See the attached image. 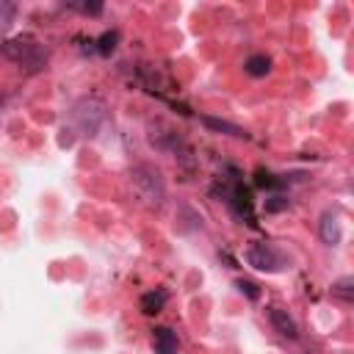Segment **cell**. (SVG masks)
Listing matches in <instances>:
<instances>
[{
    "mask_svg": "<svg viewBox=\"0 0 354 354\" xmlns=\"http://www.w3.org/2000/svg\"><path fill=\"white\" fill-rule=\"evenodd\" d=\"M105 122V102L100 97H80L72 108V124L77 127L80 136H88L94 138L100 133Z\"/></svg>",
    "mask_w": 354,
    "mask_h": 354,
    "instance_id": "cell-2",
    "label": "cell"
},
{
    "mask_svg": "<svg viewBox=\"0 0 354 354\" xmlns=\"http://www.w3.org/2000/svg\"><path fill=\"white\" fill-rule=\"evenodd\" d=\"M116 30H111V33H102V39H100V53L102 55H108V53H113V47H116Z\"/></svg>",
    "mask_w": 354,
    "mask_h": 354,
    "instance_id": "cell-14",
    "label": "cell"
},
{
    "mask_svg": "<svg viewBox=\"0 0 354 354\" xmlns=\"http://www.w3.org/2000/svg\"><path fill=\"white\" fill-rule=\"evenodd\" d=\"M205 227V218L196 207H191L188 202H180L174 210V230L177 232H196Z\"/></svg>",
    "mask_w": 354,
    "mask_h": 354,
    "instance_id": "cell-5",
    "label": "cell"
},
{
    "mask_svg": "<svg viewBox=\"0 0 354 354\" xmlns=\"http://www.w3.org/2000/svg\"><path fill=\"white\" fill-rule=\"evenodd\" d=\"M318 235H321V241L324 243H329V246H337L340 243V221H337V213L335 210H326L324 216H321V221H318Z\"/></svg>",
    "mask_w": 354,
    "mask_h": 354,
    "instance_id": "cell-7",
    "label": "cell"
},
{
    "mask_svg": "<svg viewBox=\"0 0 354 354\" xmlns=\"http://www.w3.org/2000/svg\"><path fill=\"white\" fill-rule=\"evenodd\" d=\"M0 53H3L8 61H14V64H19V66H25V69H41L44 61H47V50H44L41 44L30 41V39H11V41H3V44H0Z\"/></svg>",
    "mask_w": 354,
    "mask_h": 354,
    "instance_id": "cell-3",
    "label": "cell"
},
{
    "mask_svg": "<svg viewBox=\"0 0 354 354\" xmlns=\"http://www.w3.org/2000/svg\"><path fill=\"white\" fill-rule=\"evenodd\" d=\"M246 263L252 268H257V271L274 274V271H282L285 268V254L277 246H271V243H252L246 249Z\"/></svg>",
    "mask_w": 354,
    "mask_h": 354,
    "instance_id": "cell-4",
    "label": "cell"
},
{
    "mask_svg": "<svg viewBox=\"0 0 354 354\" xmlns=\"http://www.w3.org/2000/svg\"><path fill=\"white\" fill-rule=\"evenodd\" d=\"M332 296L351 301L354 299V277H340L337 282H332Z\"/></svg>",
    "mask_w": 354,
    "mask_h": 354,
    "instance_id": "cell-12",
    "label": "cell"
},
{
    "mask_svg": "<svg viewBox=\"0 0 354 354\" xmlns=\"http://www.w3.org/2000/svg\"><path fill=\"white\" fill-rule=\"evenodd\" d=\"M163 304H166V293H163V290H158V293H155V290H149V293H144V296H141V310H144L147 315L158 313Z\"/></svg>",
    "mask_w": 354,
    "mask_h": 354,
    "instance_id": "cell-11",
    "label": "cell"
},
{
    "mask_svg": "<svg viewBox=\"0 0 354 354\" xmlns=\"http://www.w3.org/2000/svg\"><path fill=\"white\" fill-rule=\"evenodd\" d=\"M243 69L252 75V77H263V75H268V69H271V58L268 55H249L246 58V64H243Z\"/></svg>",
    "mask_w": 354,
    "mask_h": 354,
    "instance_id": "cell-10",
    "label": "cell"
},
{
    "mask_svg": "<svg viewBox=\"0 0 354 354\" xmlns=\"http://www.w3.org/2000/svg\"><path fill=\"white\" fill-rule=\"evenodd\" d=\"M268 321H271V326H274L282 337H288V340H296V337H299V326H296V321L288 315V310L268 307Z\"/></svg>",
    "mask_w": 354,
    "mask_h": 354,
    "instance_id": "cell-6",
    "label": "cell"
},
{
    "mask_svg": "<svg viewBox=\"0 0 354 354\" xmlns=\"http://www.w3.org/2000/svg\"><path fill=\"white\" fill-rule=\"evenodd\" d=\"M202 124L210 127L213 133H224V136H232V138H246V133L238 124L224 122V119H216V116H202Z\"/></svg>",
    "mask_w": 354,
    "mask_h": 354,
    "instance_id": "cell-9",
    "label": "cell"
},
{
    "mask_svg": "<svg viewBox=\"0 0 354 354\" xmlns=\"http://www.w3.org/2000/svg\"><path fill=\"white\" fill-rule=\"evenodd\" d=\"M238 288H241V293H246L249 299H257V288H254L252 282H243V279H241V282H238Z\"/></svg>",
    "mask_w": 354,
    "mask_h": 354,
    "instance_id": "cell-16",
    "label": "cell"
},
{
    "mask_svg": "<svg viewBox=\"0 0 354 354\" xmlns=\"http://www.w3.org/2000/svg\"><path fill=\"white\" fill-rule=\"evenodd\" d=\"M130 185L136 191V196L141 199V205L158 210L163 202H166V183H163V174L155 169V166H133L130 169Z\"/></svg>",
    "mask_w": 354,
    "mask_h": 354,
    "instance_id": "cell-1",
    "label": "cell"
},
{
    "mask_svg": "<svg viewBox=\"0 0 354 354\" xmlns=\"http://www.w3.org/2000/svg\"><path fill=\"white\" fill-rule=\"evenodd\" d=\"M152 348H155V354H177V335H174L169 326L155 329V335H152Z\"/></svg>",
    "mask_w": 354,
    "mask_h": 354,
    "instance_id": "cell-8",
    "label": "cell"
},
{
    "mask_svg": "<svg viewBox=\"0 0 354 354\" xmlns=\"http://www.w3.org/2000/svg\"><path fill=\"white\" fill-rule=\"evenodd\" d=\"M72 8H77L83 14H100L102 11V3H72Z\"/></svg>",
    "mask_w": 354,
    "mask_h": 354,
    "instance_id": "cell-15",
    "label": "cell"
},
{
    "mask_svg": "<svg viewBox=\"0 0 354 354\" xmlns=\"http://www.w3.org/2000/svg\"><path fill=\"white\" fill-rule=\"evenodd\" d=\"M14 17H17V6L8 3V0H0V33H6L11 28Z\"/></svg>",
    "mask_w": 354,
    "mask_h": 354,
    "instance_id": "cell-13",
    "label": "cell"
}]
</instances>
